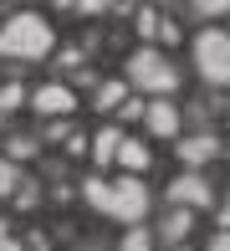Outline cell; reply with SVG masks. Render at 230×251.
<instances>
[{
  "mask_svg": "<svg viewBox=\"0 0 230 251\" xmlns=\"http://www.w3.org/2000/svg\"><path fill=\"white\" fill-rule=\"evenodd\" d=\"M46 47H51V31H46L41 16H16L0 31V51L5 56H41Z\"/></svg>",
  "mask_w": 230,
  "mask_h": 251,
  "instance_id": "6da1fadb",
  "label": "cell"
},
{
  "mask_svg": "<svg viewBox=\"0 0 230 251\" xmlns=\"http://www.w3.org/2000/svg\"><path fill=\"white\" fill-rule=\"evenodd\" d=\"M194 62H200V72L210 77V82H230V36L205 31V36L194 41Z\"/></svg>",
  "mask_w": 230,
  "mask_h": 251,
  "instance_id": "7a4b0ae2",
  "label": "cell"
},
{
  "mask_svg": "<svg viewBox=\"0 0 230 251\" xmlns=\"http://www.w3.org/2000/svg\"><path fill=\"white\" fill-rule=\"evenodd\" d=\"M128 77H133V87H148V93H174V67L159 51H138L128 62Z\"/></svg>",
  "mask_w": 230,
  "mask_h": 251,
  "instance_id": "3957f363",
  "label": "cell"
},
{
  "mask_svg": "<svg viewBox=\"0 0 230 251\" xmlns=\"http://www.w3.org/2000/svg\"><path fill=\"white\" fill-rule=\"evenodd\" d=\"M143 210H148V190L138 185V179H118V185H113V215H118V221H138Z\"/></svg>",
  "mask_w": 230,
  "mask_h": 251,
  "instance_id": "277c9868",
  "label": "cell"
},
{
  "mask_svg": "<svg viewBox=\"0 0 230 251\" xmlns=\"http://www.w3.org/2000/svg\"><path fill=\"white\" fill-rule=\"evenodd\" d=\"M169 200H184V205H210V185H205L200 175H184L169 185Z\"/></svg>",
  "mask_w": 230,
  "mask_h": 251,
  "instance_id": "5b68a950",
  "label": "cell"
},
{
  "mask_svg": "<svg viewBox=\"0 0 230 251\" xmlns=\"http://www.w3.org/2000/svg\"><path fill=\"white\" fill-rule=\"evenodd\" d=\"M31 102H36L41 113H67V108H72V93H67V87H41Z\"/></svg>",
  "mask_w": 230,
  "mask_h": 251,
  "instance_id": "8992f818",
  "label": "cell"
},
{
  "mask_svg": "<svg viewBox=\"0 0 230 251\" xmlns=\"http://www.w3.org/2000/svg\"><path fill=\"white\" fill-rule=\"evenodd\" d=\"M143 118H148V128H154V133H164V139L179 128V118H174V108H169V102H154V108H148Z\"/></svg>",
  "mask_w": 230,
  "mask_h": 251,
  "instance_id": "52a82bcc",
  "label": "cell"
},
{
  "mask_svg": "<svg viewBox=\"0 0 230 251\" xmlns=\"http://www.w3.org/2000/svg\"><path fill=\"white\" fill-rule=\"evenodd\" d=\"M118 159H123V169H143V164H148V149H143V144L118 139Z\"/></svg>",
  "mask_w": 230,
  "mask_h": 251,
  "instance_id": "ba28073f",
  "label": "cell"
},
{
  "mask_svg": "<svg viewBox=\"0 0 230 251\" xmlns=\"http://www.w3.org/2000/svg\"><path fill=\"white\" fill-rule=\"evenodd\" d=\"M87 200L97 205V210L113 215V185H102V179H87Z\"/></svg>",
  "mask_w": 230,
  "mask_h": 251,
  "instance_id": "9c48e42d",
  "label": "cell"
},
{
  "mask_svg": "<svg viewBox=\"0 0 230 251\" xmlns=\"http://www.w3.org/2000/svg\"><path fill=\"white\" fill-rule=\"evenodd\" d=\"M179 154L189 159V164H200V159H215V139H189Z\"/></svg>",
  "mask_w": 230,
  "mask_h": 251,
  "instance_id": "30bf717a",
  "label": "cell"
},
{
  "mask_svg": "<svg viewBox=\"0 0 230 251\" xmlns=\"http://www.w3.org/2000/svg\"><path fill=\"white\" fill-rule=\"evenodd\" d=\"M184 231H189V215H184V210H174V215L164 221V241H179Z\"/></svg>",
  "mask_w": 230,
  "mask_h": 251,
  "instance_id": "8fae6325",
  "label": "cell"
},
{
  "mask_svg": "<svg viewBox=\"0 0 230 251\" xmlns=\"http://www.w3.org/2000/svg\"><path fill=\"white\" fill-rule=\"evenodd\" d=\"M113 154H118V133L102 128V139H97V159H113Z\"/></svg>",
  "mask_w": 230,
  "mask_h": 251,
  "instance_id": "7c38bea8",
  "label": "cell"
},
{
  "mask_svg": "<svg viewBox=\"0 0 230 251\" xmlns=\"http://www.w3.org/2000/svg\"><path fill=\"white\" fill-rule=\"evenodd\" d=\"M194 10H205V16H225L230 0H194Z\"/></svg>",
  "mask_w": 230,
  "mask_h": 251,
  "instance_id": "4fadbf2b",
  "label": "cell"
},
{
  "mask_svg": "<svg viewBox=\"0 0 230 251\" xmlns=\"http://www.w3.org/2000/svg\"><path fill=\"white\" fill-rule=\"evenodd\" d=\"M123 98V87L118 82H108V87H102V93H97V102H102V108H113V102H118Z\"/></svg>",
  "mask_w": 230,
  "mask_h": 251,
  "instance_id": "5bb4252c",
  "label": "cell"
},
{
  "mask_svg": "<svg viewBox=\"0 0 230 251\" xmlns=\"http://www.w3.org/2000/svg\"><path fill=\"white\" fill-rule=\"evenodd\" d=\"M123 251H148V236H143V231H128V241H123Z\"/></svg>",
  "mask_w": 230,
  "mask_h": 251,
  "instance_id": "9a60e30c",
  "label": "cell"
},
{
  "mask_svg": "<svg viewBox=\"0 0 230 251\" xmlns=\"http://www.w3.org/2000/svg\"><path fill=\"white\" fill-rule=\"evenodd\" d=\"M10 190H16V169L0 164V195H10Z\"/></svg>",
  "mask_w": 230,
  "mask_h": 251,
  "instance_id": "2e32d148",
  "label": "cell"
},
{
  "mask_svg": "<svg viewBox=\"0 0 230 251\" xmlns=\"http://www.w3.org/2000/svg\"><path fill=\"white\" fill-rule=\"evenodd\" d=\"M16 102H21V87H16V82L0 87V108H16Z\"/></svg>",
  "mask_w": 230,
  "mask_h": 251,
  "instance_id": "e0dca14e",
  "label": "cell"
},
{
  "mask_svg": "<svg viewBox=\"0 0 230 251\" xmlns=\"http://www.w3.org/2000/svg\"><path fill=\"white\" fill-rule=\"evenodd\" d=\"M77 10H92V16H97V10H108V0H77Z\"/></svg>",
  "mask_w": 230,
  "mask_h": 251,
  "instance_id": "ac0fdd59",
  "label": "cell"
},
{
  "mask_svg": "<svg viewBox=\"0 0 230 251\" xmlns=\"http://www.w3.org/2000/svg\"><path fill=\"white\" fill-rule=\"evenodd\" d=\"M210 251H230V231H225V236H215V241H210Z\"/></svg>",
  "mask_w": 230,
  "mask_h": 251,
  "instance_id": "d6986e66",
  "label": "cell"
},
{
  "mask_svg": "<svg viewBox=\"0 0 230 251\" xmlns=\"http://www.w3.org/2000/svg\"><path fill=\"white\" fill-rule=\"evenodd\" d=\"M0 251H16V246H10V241H0Z\"/></svg>",
  "mask_w": 230,
  "mask_h": 251,
  "instance_id": "ffe728a7",
  "label": "cell"
},
{
  "mask_svg": "<svg viewBox=\"0 0 230 251\" xmlns=\"http://www.w3.org/2000/svg\"><path fill=\"white\" fill-rule=\"evenodd\" d=\"M56 5H77V0H56Z\"/></svg>",
  "mask_w": 230,
  "mask_h": 251,
  "instance_id": "44dd1931",
  "label": "cell"
},
{
  "mask_svg": "<svg viewBox=\"0 0 230 251\" xmlns=\"http://www.w3.org/2000/svg\"><path fill=\"white\" fill-rule=\"evenodd\" d=\"M0 241H5V221H0Z\"/></svg>",
  "mask_w": 230,
  "mask_h": 251,
  "instance_id": "7402d4cb",
  "label": "cell"
}]
</instances>
